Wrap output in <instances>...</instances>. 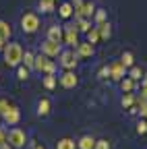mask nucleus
<instances>
[{
	"instance_id": "nucleus-39",
	"label": "nucleus",
	"mask_w": 147,
	"mask_h": 149,
	"mask_svg": "<svg viewBox=\"0 0 147 149\" xmlns=\"http://www.w3.org/2000/svg\"><path fill=\"white\" fill-rule=\"evenodd\" d=\"M4 42H6V40H2V37H0V52H2V50H4V46H6Z\"/></svg>"
},
{
	"instance_id": "nucleus-25",
	"label": "nucleus",
	"mask_w": 147,
	"mask_h": 149,
	"mask_svg": "<svg viewBox=\"0 0 147 149\" xmlns=\"http://www.w3.org/2000/svg\"><path fill=\"white\" fill-rule=\"evenodd\" d=\"M17 79H19V81H27V79H29V68H27L25 64H19V66H17Z\"/></svg>"
},
{
	"instance_id": "nucleus-4",
	"label": "nucleus",
	"mask_w": 147,
	"mask_h": 149,
	"mask_svg": "<svg viewBox=\"0 0 147 149\" xmlns=\"http://www.w3.org/2000/svg\"><path fill=\"white\" fill-rule=\"evenodd\" d=\"M21 29L23 33H35L40 29V17L38 13H25L21 17Z\"/></svg>"
},
{
	"instance_id": "nucleus-30",
	"label": "nucleus",
	"mask_w": 147,
	"mask_h": 149,
	"mask_svg": "<svg viewBox=\"0 0 147 149\" xmlns=\"http://www.w3.org/2000/svg\"><path fill=\"white\" fill-rule=\"evenodd\" d=\"M93 19H95V23H102V21H106V10H104V8H95V13H93Z\"/></svg>"
},
{
	"instance_id": "nucleus-15",
	"label": "nucleus",
	"mask_w": 147,
	"mask_h": 149,
	"mask_svg": "<svg viewBox=\"0 0 147 149\" xmlns=\"http://www.w3.org/2000/svg\"><path fill=\"white\" fill-rule=\"evenodd\" d=\"M93 147H95V139L89 137V135H83L77 141V149H93Z\"/></svg>"
},
{
	"instance_id": "nucleus-29",
	"label": "nucleus",
	"mask_w": 147,
	"mask_h": 149,
	"mask_svg": "<svg viewBox=\"0 0 147 149\" xmlns=\"http://www.w3.org/2000/svg\"><path fill=\"white\" fill-rule=\"evenodd\" d=\"M44 87H46V89H54V87H56V77H54V74H46Z\"/></svg>"
},
{
	"instance_id": "nucleus-18",
	"label": "nucleus",
	"mask_w": 147,
	"mask_h": 149,
	"mask_svg": "<svg viewBox=\"0 0 147 149\" xmlns=\"http://www.w3.org/2000/svg\"><path fill=\"white\" fill-rule=\"evenodd\" d=\"M56 149H77V141L70 137H62V139H58Z\"/></svg>"
},
{
	"instance_id": "nucleus-8",
	"label": "nucleus",
	"mask_w": 147,
	"mask_h": 149,
	"mask_svg": "<svg viewBox=\"0 0 147 149\" xmlns=\"http://www.w3.org/2000/svg\"><path fill=\"white\" fill-rule=\"evenodd\" d=\"M95 13V4L93 2H81V6L75 8V15L77 19H91Z\"/></svg>"
},
{
	"instance_id": "nucleus-22",
	"label": "nucleus",
	"mask_w": 147,
	"mask_h": 149,
	"mask_svg": "<svg viewBox=\"0 0 147 149\" xmlns=\"http://www.w3.org/2000/svg\"><path fill=\"white\" fill-rule=\"evenodd\" d=\"M100 40H102V37H100V31H98V27H91V29L87 31V42L95 46Z\"/></svg>"
},
{
	"instance_id": "nucleus-12",
	"label": "nucleus",
	"mask_w": 147,
	"mask_h": 149,
	"mask_svg": "<svg viewBox=\"0 0 147 149\" xmlns=\"http://www.w3.org/2000/svg\"><path fill=\"white\" fill-rule=\"evenodd\" d=\"M77 56L79 58H91L93 56V44H89V42L77 44Z\"/></svg>"
},
{
	"instance_id": "nucleus-9",
	"label": "nucleus",
	"mask_w": 147,
	"mask_h": 149,
	"mask_svg": "<svg viewBox=\"0 0 147 149\" xmlns=\"http://www.w3.org/2000/svg\"><path fill=\"white\" fill-rule=\"evenodd\" d=\"M77 83H79V79H77L75 70H64V72L60 74V85H62L64 89H72V87H77Z\"/></svg>"
},
{
	"instance_id": "nucleus-32",
	"label": "nucleus",
	"mask_w": 147,
	"mask_h": 149,
	"mask_svg": "<svg viewBox=\"0 0 147 149\" xmlns=\"http://www.w3.org/2000/svg\"><path fill=\"white\" fill-rule=\"evenodd\" d=\"M10 106H13V104H10V102H8L6 97H2V100H0V116H2L4 112H6V110L10 108Z\"/></svg>"
},
{
	"instance_id": "nucleus-19",
	"label": "nucleus",
	"mask_w": 147,
	"mask_h": 149,
	"mask_svg": "<svg viewBox=\"0 0 147 149\" xmlns=\"http://www.w3.org/2000/svg\"><path fill=\"white\" fill-rule=\"evenodd\" d=\"M118 83H120V89H122V93H133V89H135V81H133L131 77H122Z\"/></svg>"
},
{
	"instance_id": "nucleus-5",
	"label": "nucleus",
	"mask_w": 147,
	"mask_h": 149,
	"mask_svg": "<svg viewBox=\"0 0 147 149\" xmlns=\"http://www.w3.org/2000/svg\"><path fill=\"white\" fill-rule=\"evenodd\" d=\"M77 62H79L77 52H72V50H62L60 52V66L64 70H75L77 68Z\"/></svg>"
},
{
	"instance_id": "nucleus-13",
	"label": "nucleus",
	"mask_w": 147,
	"mask_h": 149,
	"mask_svg": "<svg viewBox=\"0 0 147 149\" xmlns=\"http://www.w3.org/2000/svg\"><path fill=\"white\" fill-rule=\"evenodd\" d=\"M50 108H52V104H50V100L48 97H42L40 102H38V116H42V118H46L48 114H50Z\"/></svg>"
},
{
	"instance_id": "nucleus-14",
	"label": "nucleus",
	"mask_w": 147,
	"mask_h": 149,
	"mask_svg": "<svg viewBox=\"0 0 147 149\" xmlns=\"http://www.w3.org/2000/svg\"><path fill=\"white\" fill-rule=\"evenodd\" d=\"M38 8H40L42 13L50 15V13L56 10V0H40V2H38Z\"/></svg>"
},
{
	"instance_id": "nucleus-35",
	"label": "nucleus",
	"mask_w": 147,
	"mask_h": 149,
	"mask_svg": "<svg viewBox=\"0 0 147 149\" xmlns=\"http://www.w3.org/2000/svg\"><path fill=\"white\" fill-rule=\"evenodd\" d=\"M139 112H141V116H147V100H143V97L139 102Z\"/></svg>"
},
{
	"instance_id": "nucleus-33",
	"label": "nucleus",
	"mask_w": 147,
	"mask_h": 149,
	"mask_svg": "<svg viewBox=\"0 0 147 149\" xmlns=\"http://www.w3.org/2000/svg\"><path fill=\"white\" fill-rule=\"evenodd\" d=\"M93 149H110V141L108 139H100V141H95Z\"/></svg>"
},
{
	"instance_id": "nucleus-23",
	"label": "nucleus",
	"mask_w": 147,
	"mask_h": 149,
	"mask_svg": "<svg viewBox=\"0 0 147 149\" xmlns=\"http://www.w3.org/2000/svg\"><path fill=\"white\" fill-rule=\"evenodd\" d=\"M33 60H35V54L29 52V50H25V52H23V60H21V64H25L27 68H33Z\"/></svg>"
},
{
	"instance_id": "nucleus-37",
	"label": "nucleus",
	"mask_w": 147,
	"mask_h": 149,
	"mask_svg": "<svg viewBox=\"0 0 147 149\" xmlns=\"http://www.w3.org/2000/svg\"><path fill=\"white\" fill-rule=\"evenodd\" d=\"M141 97L147 100V85H145V83H141Z\"/></svg>"
},
{
	"instance_id": "nucleus-44",
	"label": "nucleus",
	"mask_w": 147,
	"mask_h": 149,
	"mask_svg": "<svg viewBox=\"0 0 147 149\" xmlns=\"http://www.w3.org/2000/svg\"><path fill=\"white\" fill-rule=\"evenodd\" d=\"M145 120H147V116H145Z\"/></svg>"
},
{
	"instance_id": "nucleus-17",
	"label": "nucleus",
	"mask_w": 147,
	"mask_h": 149,
	"mask_svg": "<svg viewBox=\"0 0 147 149\" xmlns=\"http://www.w3.org/2000/svg\"><path fill=\"white\" fill-rule=\"evenodd\" d=\"M95 27H98V31H100V37H102V40H108V37L112 35V25H110L108 21H102V23H98Z\"/></svg>"
},
{
	"instance_id": "nucleus-27",
	"label": "nucleus",
	"mask_w": 147,
	"mask_h": 149,
	"mask_svg": "<svg viewBox=\"0 0 147 149\" xmlns=\"http://www.w3.org/2000/svg\"><path fill=\"white\" fill-rule=\"evenodd\" d=\"M128 77H131L133 81H141V77H143V72H141V68L139 66H131V68H128Z\"/></svg>"
},
{
	"instance_id": "nucleus-43",
	"label": "nucleus",
	"mask_w": 147,
	"mask_h": 149,
	"mask_svg": "<svg viewBox=\"0 0 147 149\" xmlns=\"http://www.w3.org/2000/svg\"><path fill=\"white\" fill-rule=\"evenodd\" d=\"M0 120H2V116H0Z\"/></svg>"
},
{
	"instance_id": "nucleus-41",
	"label": "nucleus",
	"mask_w": 147,
	"mask_h": 149,
	"mask_svg": "<svg viewBox=\"0 0 147 149\" xmlns=\"http://www.w3.org/2000/svg\"><path fill=\"white\" fill-rule=\"evenodd\" d=\"M33 149H46L44 145H33Z\"/></svg>"
},
{
	"instance_id": "nucleus-38",
	"label": "nucleus",
	"mask_w": 147,
	"mask_h": 149,
	"mask_svg": "<svg viewBox=\"0 0 147 149\" xmlns=\"http://www.w3.org/2000/svg\"><path fill=\"white\" fill-rule=\"evenodd\" d=\"M81 2H83V0H70V4L75 6V8H77V6H81Z\"/></svg>"
},
{
	"instance_id": "nucleus-28",
	"label": "nucleus",
	"mask_w": 147,
	"mask_h": 149,
	"mask_svg": "<svg viewBox=\"0 0 147 149\" xmlns=\"http://www.w3.org/2000/svg\"><path fill=\"white\" fill-rule=\"evenodd\" d=\"M120 62L124 64V68H131V66H133V54H131V52H122Z\"/></svg>"
},
{
	"instance_id": "nucleus-24",
	"label": "nucleus",
	"mask_w": 147,
	"mask_h": 149,
	"mask_svg": "<svg viewBox=\"0 0 147 149\" xmlns=\"http://www.w3.org/2000/svg\"><path fill=\"white\" fill-rule=\"evenodd\" d=\"M120 106H122L124 110H128L131 106H135V95H133V93H124L122 100H120Z\"/></svg>"
},
{
	"instance_id": "nucleus-16",
	"label": "nucleus",
	"mask_w": 147,
	"mask_h": 149,
	"mask_svg": "<svg viewBox=\"0 0 147 149\" xmlns=\"http://www.w3.org/2000/svg\"><path fill=\"white\" fill-rule=\"evenodd\" d=\"M48 40L52 42H62V29L58 25H50L48 27Z\"/></svg>"
},
{
	"instance_id": "nucleus-36",
	"label": "nucleus",
	"mask_w": 147,
	"mask_h": 149,
	"mask_svg": "<svg viewBox=\"0 0 147 149\" xmlns=\"http://www.w3.org/2000/svg\"><path fill=\"white\" fill-rule=\"evenodd\" d=\"M2 143H6V130L0 126V145H2Z\"/></svg>"
},
{
	"instance_id": "nucleus-11",
	"label": "nucleus",
	"mask_w": 147,
	"mask_h": 149,
	"mask_svg": "<svg viewBox=\"0 0 147 149\" xmlns=\"http://www.w3.org/2000/svg\"><path fill=\"white\" fill-rule=\"evenodd\" d=\"M64 40H66V44H68V46H75V48H77V44H79V31H77V27H75V25L66 27Z\"/></svg>"
},
{
	"instance_id": "nucleus-3",
	"label": "nucleus",
	"mask_w": 147,
	"mask_h": 149,
	"mask_svg": "<svg viewBox=\"0 0 147 149\" xmlns=\"http://www.w3.org/2000/svg\"><path fill=\"white\" fill-rule=\"evenodd\" d=\"M33 68L38 72H46V74H54L56 72V62H52L46 54H38L33 60Z\"/></svg>"
},
{
	"instance_id": "nucleus-7",
	"label": "nucleus",
	"mask_w": 147,
	"mask_h": 149,
	"mask_svg": "<svg viewBox=\"0 0 147 149\" xmlns=\"http://www.w3.org/2000/svg\"><path fill=\"white\" fill-rule=\"evenodd\" d=\"M2 120H4V124H8V126L19 124V120H21V110L15 108V106H10L4 114H2Z\"/></svg>"
},
{
	"instance_id": "nucleus-31",
	"label": "nucleus",
	"mask_w": 147,
	"mask_h": 149,
	"mask_svg": "<svg viewBox=\"0 0 147 149\" xmlns=\"http://www.w3.org/2000/svg\"><path fill=\"white\" fill-rule=\"evenodd\" d=\"M137 135H147V120L137 122Z\"/></svg>"
},
{
	"instance_id": "nucleus-1",
	"label": "nucleus",
	"mask_w": 147,
	"mask_h": 149,
	"mask_svg": "<svg viewBox=\"0 0 147 149\" xmlns=\"http://www.w3.org/2000/svg\"><path fill=\"white\" fill-rule=\"evenodd\" d=\"M4 64L6 66H19L21 64V60H23V46L21 44H17V42H13V44H6L4 46Z\"/></svg>"
},
{
	"instance_id": "nucleus-34",
	"label": "nucleus",
	"mask_w": 147,
	"mask_h": 149,
	"mask_svg": "<svg viewBox=\"0 0 147 149\" xmlns=\"http://www.w3.org/2000/svg\"><path fill=\"white\" fill-rule=\"evenodd\" d=\"M98 77H100V79H108V77H110V68H108V66H102V68L98 70Z\"/></svg>"
},
{
	"instance_id": "nucleus-40",
	"label": "nucleus",
	"mask_w": 147,
	"mask_h": 149,
	"mask_svg": "<svg viewBox=\"0 0 147 149\" xmlns=\"http://www.w3.org/2000/svg\"><path fill=\"white\" fill-rule=\"evenodd\" d=\"M0 149H13V147H10L8 143H2V145H0Z\"/></svg>"
},
{
	"instance_id": "nucleus-42",
	"label": "nucleus",
	"mask_w": 147,
	"mask_h": 149,
	"mask_svg": "<svg viewBox=\"0 0 147 149\" xmlns=\"http://www.w3.org/2000/svg\"><path fill=\"white\" fill-rule=\"evenodd\" d=\"M143 83H145V85H147V72H145V74H143Z\"/></svg>"
},
{
	"instance_id": "nucleus-20",
	"label": "nucleus",
	"mask_w": 147,
	"mask_h": 149,
	"mask_svg": "<svg viewBox=\"0 0 147 149\" xmlns=\"http://www.w3.org/2000/svg\"><path fill=\"white\" fill-rule=\"evenodd\" d=\"M77 31H81V33H87L91 27H93V25H91V21H89V19H77Z\"/></svg>"
},
{
	"instance_id": "nucleus-10",
	"label": "nucleus",
	"mask_w": 147,
	"mask_h": 149,
	"mask_svg": "<svg viewBox=\"0 0 147 149\" xmlns=\"http://www.w3.org/2000/svg\"><path fill=\"white\" fill-rule=\"evenodd\" d=\"M108 68H110V79H112V81H120L122 77H126V74H124V64L120 60L118 62H112Z\"/></svg>"
},
{
	"instance_id": "nucleus-21",
	"label": "nucleus",
	"mask_w": 147,
	"mask_h": 149,
	"mask_svg": "<svg viewBox=\"0 0 147 149\" xmlns=\"http://www.w3.org/2000/svg\"><path fill=\"white\" fill-rule=\"evenodd\" d=\"M10 35H13V29H10V25H8L6 21H2V19H0V37H2V40H8Z\"/></svg>"
},
{
	"instance_id": "nucleus-26",
	"label": "nucleus",
	"mask_w": 147,
	"mask_h": 149,
	"mask_svg": "<svg viewBox=\"0 0 147 149\" xmlns=\"http://www.w3.org/2000/svg\"><path fill=\"white\" fill-rule=\"evenodd\" d=\"M58 13H60V17H62V19H68V17L72 15V4H70V2H64V4H60Z\"/></svg>"
},
{
	"instance_id": "nucleus-6",
	"label": "nucleus",
	"mask_w": 147,
	"mask_h": 149,
	"mask_svg": "<svg viewBox=\"0 0 147 149\" xmlns=\"http://www.w3.org/2000/svg\"><path fill=\"white\" fill-rule=\"evenodd\" d=\"M60 52H62V44L60 42H52V40L46 37V42L42 44V54H46L48 58H58Z\"/></svg>"
},
{
	"instance_id": "nucleus-2",
	"label": "nucleus",
	"mask_w": 147,
	"mask_h": 149,
	"mask_svg": "<svg viewBox=\"0 0 147 149\" xmlns=\"http://www.w3.org/2000/svg\"><path fill=\"white\" fill-rule=\"evenodd\" d=\"M6 143H8L13 149H21V147L27 145V133L15 126V128H10L8 133H6Z\"/></svg>"
}]
</instances>
